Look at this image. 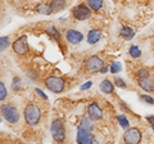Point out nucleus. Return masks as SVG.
Segmentation results:
<instances>
[{"mask_svg": "<svg viewBox=\"0 0 154 144\" xmlns=\"http://www.w3.org/2000/svg\"><path fill=\"white\" fill-rule=\"evenodd\" d=\"M35 92H36V93H37L38 95H40V97H42V98H44L45 100H48V97H46V94H44V92H42V90H40V89H36Z\"/></svg>", "mask_w": 154, "mask_h": 144, "instance_id": "nucleus-31", "label": "nucleus"}, {"mask_svg": "<svg viewBox=\"0 0 154 144\" xmlns=\"http://www.w3.org/2000/svg\"><path fill=\"white\" fill-rule=\"evenodd\" d=\"M139 86L145 90V92H153L154 90V79L150 75L144 76V77H139Z\"/></svg>", "mask_w": 154, "mask_h": 144, "instance_id": "nucleus-12", "label": "nucleus"}, {"mask_svg": "<svg viewBox=\"0 0 154 144\" xmlns=\"http://www.w3.org/2000/svg\"><path fill=\"white\" fill-rule=\"evenodd\" d=\"M2 114L9 124H17L19 121L18 109L12 104H3L2 105Z\"/></svg>", "mask_w": 154, "mask_h": 144, "instance_id": "nucleus-3", "label": "nucleus"}, {"mask_svg": "<svg viewBox=\"0 0 154 144\" xmlns=\"http://www.w3.org/2000/svg\"><path fill=\"white\" fill-rule=\"evenodd\" d=\"M66 39L68 42H71V44L76 45V44H80V42L84 40V35L77 30H68L66 32Z\"/></svg>", "mask_w": 154, "mask_h": 144, "instance_id": "nucleus-11", "label": "nucleus"}, {"mask_svg": "<svg viewBox=\"0 0 154 144\" xmlns=\"http://www.w3.org/2000/svg\"><path fill=\"white\" fill-rule=\"evenodd\" d=\"M118 124L121 125V127H123V129H128V120L125 117V114H119L118 116Z\"/></svg>", "mask_w": 154, "mask_h": 144, "instance_id": "nucleus-22", "label": "nucleus"}, {"mask_svg": "<svg viewBox=\"0 0 154 144\" xmlns=\"http://www.w3.org/2000/svg\"><path fill=\"white\" fill-rule=\"evenodd\" d=\"M35 11H36L37 13H40V14H46V16H49V14L53 13V8H51L50 4L40 3V4H37V5H36Z\"/></svg>", "mask_w": 154, "mask_h": 144, "instance_id": "nucleus-13", "label": "nucleus"}, {"mask_svg": "<svg viewBox=\"0 0 154 144\" xmlns=\"http://www.w3.org/2000/svg\"><path fill=\"white\" fill-rule=\"evenodd\" d=\"M12 46H13V50H14V53H16V54H18V55L26 54V53L28 52L27 37H26V36H19L18 39L12 44Z\"/></svg>", "mask_w": 154, "mask_h": 144, "instance_id": "nucleus-8", "label": "nucleus"}, {"mask_svg": "<svg viewBox=\"0 0 154 144\" xmlns=\"http://www.w3.org/2000/svg\"><path fill=\"white\" fill-rule=\"evenodd\" d=\"M91 144H99V142H98V140H94V142L91 143Z\"/></svg>", "mask_w": 154, "mask_h": 144, "instance_id": "nucleus-34", "label": "nucleus"}, {"mask_svg": "<svg viewBox=\"0 0 154 144\" xmlns=\"http://www.w3.org/2000/svg\"><path fill=\"white\" fill-rule=\"evenodd\" d=\"M67 2L66 0H53L51 2V8H53V12H59L62 9H64Z\"/></svg>", "mask_w": 154, "mask_h": 144, "instance_id": "nucleus-18", "label": "nucleus"}, {"mask_svg": "<svg viewBox=\"0 0 154 144\" xmlns=\"http://www.w3.org/2000/svg\"><path fill=\"white\" fill-rule=\"evenodd\" d=\"M44 83L46 88L53 93H62L66 86V81L62 77H58V76H49L45 79Z\"/></svg>", "mask_w": 154, "mask_h": 144, "instance_id": "nucleus-2", "label": "nucleus"}, {"mask_svg": "<svg viewBox=\"0 0 154 144\" xmlns=\"http://www.w3.org/2000/svg\"><path fill=\"white\" fill-rule=\"evenodd\" d=\"M108 71H110V68H108V67H104V68H103L102 71H100V72H102V74H107Z\"/></svg>", "mask_w": 154, "mask_h": 144, "instance_id": "nucleus-33", "label": "nucleus"}, {"mask_svg": "<svg viewBox=\"0 0 154 144\" xmlns=\"http://www.w3.org/2000/svg\"><path fill=\"white\" fill-rule=\"evenodd\" d=\"M46 32H48V35L49 36H51L54 40H59V37H60V33H59V31L57 30V28L54 27V26H50L49 28L46 30Z\"/></svg>", "mask_w": 154, "mask_h": 144, "instance_id": "nucleus-20", "label": "nucleus"}, {"mask_svg": "<svg viewBox=\"0 0 154 144\" xmlns=\"http://www.w3.org/2000/svg\"><path fill=\"white\" fill-rule=\"evenodd\" d=\"M100 90L105 94H112L114 92V84L110 83L108 79H105L102 81V84H100Z\"/></svg>", "mask_w": 154, "mask_h": 144, "instance_id": "nucleus-15", "label": "nucleus"}, {"mask_svg": "<svg viewBox=\"0 0 154 144\" xmlns=\"http://www.w3.org/2000/svg\"><path fill=\"white\" fill-rule=\"evenodd\" d=\"M146 120H148V122L150 125H154V116H148Z\"/></svg>", "mask_w": 154, "mask_h": 144, "instance_id": "nucleus-32", "label": "nucleus"}, {"mask_svg": "<svg viewBox=\"0 0 154 144\" xmlns=\"http://www.w3.org/2000/svg\"><path fill=\"white\" fill-rule=\"evenodd\" d=\"M72 16L77 21H85L91 16V8L89 5H85V4H80L72 9Z\"/></svg>", "mask_w": 154, "mask_h": 144, "instance_id": "nucleus-6", "label": "nucleus"}, {"mask_svg": "<svg viewBox=\"0 0 154 144\" xmlns=\"http://www.w3.org/2000/svg\"><path fill=\"white\" fill-rule=\"evenodd\" d=\"M51 135L54 138V140L57 143H62L64 140V125L60 120H54L51 122V127H50Z\"/></svg>", "mask_w": 154, "mask_h": 144, "instance_id": "nucleus-4", "label": "nucleus"}, {"mask_svg": "<svg viewBox=\"0 0 154 144\" xmlns=\"http://www.w3.org/2000/svg\"><path fill=\"white\" fill-rule=\"evenodd\" d=\"M148 75H150L148 68H141L137 71V77H144V76H148Z\"/></svg>", "mask_w": 154, "mask_h": 144, "instance_id": "nucleus-29", "label": "nucleus"}, {"mask_svg": "<svg viewBox=\"0 0 154 144\" xmlns=\"http://www.w3.org/2000/svg\"><path fill=\"white\" fill-rule=\"evenodd\" d=\"M86 2H88V5L95 12L103 8V0H86Z\"/></svg>", "mask_w": 154, "mask_h": 144, "instance_id": "nucleus-19", "label": "nucleus"}, {"mask_svg": "<svg viewBox=\"0 0 154 144\" xmlns=\"http://www.w3.org/2000/svg\"><path fill=\"white\" fill-rule=\"evenodd\" d=\"M79 126L81 127H84L85 130H89L91 131L94 129V125H93V120H91L89 116H82V118H81V121H80V125Z\"/></svg>", "mask_w": 154, "mask_h": 144, "instance_id": "nucleus-17", "label": "nucleus"}, {"mask_svg": "<svg viewBox=\"0 0 154 144\" xmlns=\"http://www.w3.org/2000/svg\"><path fill=\"white\" fill-rule=\"evenodd\" d=\"M12 88L14 92H18V90L22 89V84H21V79L19 77H14L13 79V84H12Z\"/></svg>", "mask_w": 154, "mask_h": 144, "instance_id": "nucleus-24", "label": "nucleus"}, {"mask_svg": "<svg viewBox=\"0 0 154 144\" xmlns=\"http://www.w3.org/2000/svg\"><path fill=\"white\" fill-rule=\"evenodd\" d=\"M128 53H130V55H131L132 58H139V57L141 55V50L139 49V46H136V45H131Z\"/></svg>", "mask_w": 154, "mask_h": 144, "instance_id": "nucleus-21", "label": "nucleus"}, {"mask_svg": "<svg viewBox=\"0 0 154 144\" xmlns=\"http://www.w3.org/2000/svg\"><path fill=\"white\" fill-rule=\"evenodd\" d=\"M139 98H140V100H143V102H145L148 104H154V99L152 97H149V95H146V94H143Z\"/></svg>", "mask_w": 154, "mask_h": 144, "instance_id": "nucleus-28", "label": "nucleus"}, {"mask_svg": "<svg viewBox=\"0 0 154 144\" xmlns=\"http://www.w3.org/2000/svg\"><path fill=\"white\" fill-rule=\"evenodd\" d=\"M100 37H102V32L99 30H91L88 33V42L91 45H94L100 40Z\"/></svg>", "mask_w": 154, "mask_h": 144, "instance_id": "nucleus-14", "label": "nucleus"}, {"mask_svg": "<svg viewBox=\"0 0 154 144\" xmlns=\"http://www.w3.org/2000/svg\"><path fill=\"white\" fill-rule=\"evenodd\" d=\"M109 68H110V72H112V74H117V72H119L122 70V66H121V63H118V62H113Z\"/></svg>", "mask_w": 154, "mask_h": 144, "instance_id": "nucleus-25", "label": "nucleus"}, {"mask_svg": "<svg viewBox=\"0 0 154 144\" xmlns=\"http://www.w3.org/2000/svg\"><path fill=\"white\" fill-rule=\"evenodd\" d=\"M123 140L126 144H139L141 140V131L136 127H130L123 134Z\"/></svg>", "mask_w": 154, "mask_h": 144, "instance_id": "nucleus-7", "label": "nucleus"}, {"mask_svg": "<svg viewBox=\"0 0 154 144\" xmlns=\"http://www.w3.org/2000/svg\"><path fill=\"white\" fill-rule=\"evenodd\" d=\"M77 143L79 144H91L95 139H94V135L91 134L89 130H85L84 127L79 126L77 127Z\"/></svg>", "mask_w": 154, "mask_h": 144, "instance_id": "nucleus-9", "label": "nucleus"}, {"mask_svg": "<svg viewBox=\"0 0 154 144\" xmlns=\"http://www.w3.org/2000/svg\"><path fill=\"white\" fill-rule=\"evenodd\" d=\"M114 85L118 86V88H122V89H126L127 88L126 83H125L122 79H119V77H114Z\"/></svg>", "mask_w": 154, "mask_h": 144, "instance_id": "nucleus-26", "label": "nucleus"}, {"mask_svg": "<svg viewBox=\"0 0 154 144\" xmlns=\"http://www.w3.org/2000/svg\"><path fill=\"white\" fill-rule=\"evenodd\" d=\"M7 98V89H5V85H4V83L2 81L0 83V99L4 100Z\"/></svg>", "mask_w": 154, "mask_h": 144, "instance_id": "nucleus-27", "label": "nucleus"}, {"mask_svg": "<svg viewBox=\"0 0 154 144\" xmlns=\"http://www.w3.org/2000/svg\"><path fill=\"white\" fill-rule=\"evenodd\" d=\"M152 127H153V130H154V125H152Z\"/></svg>", "mask_w": 154, "mask_h": 144, "instance_id": "nucleus-35", "label": "nucleus"}, {"mask_svg": "<svg viewBox=\"0 0 154 144\" xmlns=\"http://www.w3.org/2000/svg\"><path fill=\"white\" fill-rule=\"evenodd\" d=\"M9 45V37L8 36H2V39H0V49L2 52H4L8 48Z\"/></svg>", "mask_w": 154, "mask_h": 144, "instance_id": "nucleus-23", "label": "nucleus"}, {"mask_svg": "<svg viewBox=\"0 0 154 144\" xmlns=\"http://www.w3.org/2000/svg\"><path fill=\"white\" fill-rule=\"evenodd\" d=\"M40 118L41 112L36 104H28L25 108V120L28 125H37Z\"/></svg>", "mask_w": 154, "mask_h": 144, "instance_id": "nucleus-1", "label": "nucleus"}, {"mask_svg": "<svg viewBox=\"0 0 154 144\" xmlns=\"http://www.w3.org/2000/svg\"><path fill=\"white\" fill-rule=\"evenodd\" d=\"M88 116L93 120V121H98L103 117V111L98 105V103H90L88 107Z\"/></svg>", "mask_w": 154, "mask_h": 144, "instance_id": "nucleus-10", "label": "nucleus"}, {"mask_svg": "<svg viewBox=\"0 0 154 144\" xmlns=\"http://www.w3.org/2000/svg\"><path fill=\"white\" fill-rule=\"evenodd\" d=\"M91 85H93V83H91V81H88L86 84H84L82 86H81V90H86V89H89V88H91Z\"/></svg>", "mask_w": 154, "mask_h": 144, "instance_id": "nucleus-30", "label": "nucleus"}, {"mask_svg": "<svg viewBox=\"0 0 154 144\" xmlns=\"http://www.w3.org/2000/svg\"><path fill=\"white\" fill-rule=\"evenodd\" d=\"M85 68L89 72H100L104 68V62L98 55H91L85 61Z\"/></svg>", "mask_w": 154, "mask_h": 144, "instance_id": "nucleus-5", "label": "nucleus"}, {"mask_svg": "<svg viewBox=\"0 0 154 144\" xmlns=\"http://www.w3.org/2000/svg\"><path fill=\"white\" fill-rule=\"evenodd\" d=\"M119 35H121V37H123L125 40H131L132 37L135 36V32L131 27L128 26H123L121 28V31H119Z\"/></svg>", "mask_w": 154, "mask_h": 144, "instance_id": "nucleus-16", "label": "nucleus"}]
</instances>
